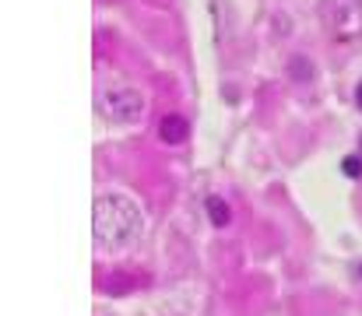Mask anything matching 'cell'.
I'll return each instance as SVG.
<instances>
[{
  "mask_svg": "<svg viewBox=\"0 0 362 316\" xmlns=\"http://www.w3.org/2000/svg\"><path fill=\"white\" fill-rule=\"evenodd\" d=\"M99 109L110 119H117V123H134L141 116V109H144V99H141L137 88H110V92H103Z\"/></svg>",
  "mask_w": 362,
  "mask_h": 316,
  "instance_id": "obj_3",
  "label": "cell"
},
{
  "mask_svg": "<svg viewBox=\"0 0 362 316\" xmlns=\"http://www.w3.org/2000/svg\"><path fill=\"white\" fill-rule=\"evenodd\" d=\"M187 134H190L187 116H180V112H165V116L158 119V137H162L165 144H183Z\"/></svg>",
  "mask_w": 362,
  "mask_h": 316,
  "instance_id": "obj_4",
  "label": "cell"
},
{
  "mask_svg": "<svg viewBox=\"0 0 362 316\" xmlns=\"http://www.w3.org/2000/svg\"><path fill=\"white\" fill-rule=\"evenodd\" d=\"M204 208H208L211 225H218V228H226V225L233 221V211H229V204H226L222 197H208V201H204Z\"/></svg>",
  "mask_w": 362,
  "mask_h": 316,
  "instance_id": "obj_5",
  "label": "cell"
},
{
  "mask_svg": "<svg viewBox=\"0 0 362 316\" xmlns=\"http://www.w3.org/2000/svg\"><path fill=\"white\" fill-rule=\"evenodd\" d=\"M356 103H359V109H362V81H359V88H356Z\"/></svg>",
  "mask_w": 362,
  "mask_h": 316,
  "instance_id": "obj_7",
  "label": "cell"
},
{
  "mask_svg": "<svg viewBox=\"0 0 362 316\" xmlns=\"http://www.w3.org/2000/svg\"><path fill=\"white\" fill-rule=\"evenodd\" d=\"M320 14H324V25L334 39L362 35V0H324Z\"/></svg>",
  "mask_w": 362,
  "mask_h": 316,
  "instance_id": "obj_2",
  "label": "cell"
},
{
  "mask_svg": "<svg viewBox=\"0 0 362 316\" xmlns=\"http://www.w3.org/2000/svg\"><path fill=\"white\" fill-rule=\"evenodd\" d=\"M144 232V218L130 197L106 194L95 201V242L103 250H123Z\"/></svg>",
  "mask_w": 362,
  "mask_h": 316,
  "instance_id": "obj_1",
  "label": "cell"
},
{
  "mask_svg": "<svg viewBox=\"0 0 362 316\" xmlns=\"http://www.w3.org/2000/svg\"><path fill=\"white\" fill-rule=\"evenodd\" d=\"M341 172H345L349 180H359V176H362V158H356V155H349V158L341 162Z\"/></svg>",
  "mask_w": 362,
  "mask_h": 316,
  "instance_id": "obj_6",
  "label": "cell"
}]
</instances>
